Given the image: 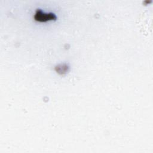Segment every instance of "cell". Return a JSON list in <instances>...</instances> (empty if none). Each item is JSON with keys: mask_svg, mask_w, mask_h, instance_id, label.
Here are the masks:
<instances>
[{"mask_svg": "<svg viewBox=\"0 0 153 153\" xmlns=\"http://www.w3.org/2000/svg\"><path fill=\"white\" fill-rule=\"evenodd\" d=\"M56 18V17L54 14H52V13L44 14L41 10H37L36 13L35 14V20L41 21V22H44V21H47L48 20L55 19Z\"/></svg>", "mask_w": 153, "mask_h": 153, "instance_id": "6da1fadb", "label": "cell"}]
</instances>
